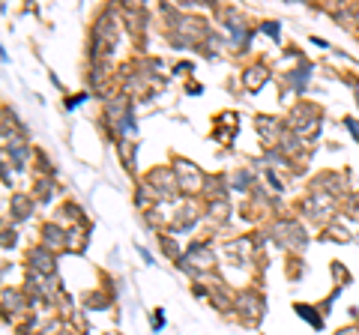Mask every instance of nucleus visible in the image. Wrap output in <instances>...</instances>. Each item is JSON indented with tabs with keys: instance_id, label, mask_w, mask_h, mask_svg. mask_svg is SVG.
I'll return each instance as SVG.
<instances>
[{
	"instance_id": "1",
	"label": "nucleus",
	"mask_w": 359,
	"mask_h": 335,
	"mask_svg": "<svg viewBox=\"0 0 359 335\" xmlns=\"http://www.w3.org/2000/svg\"><path fill=\"white\" fill-rule=\"evenodd\" d=\"M339 335H359V332H356V329H351V332H339Z\"/></svg>"
}]
</instances>
